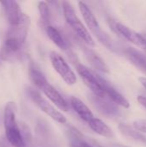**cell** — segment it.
<instances>
[{
  "instance_id": "1",
  "label": "cell",
  "mask_w": 146,
  "mask_h": 147,
  "mask_svg": "<svg viewBox=\"0 0 146 147\" xmlns=\"http://www.w3.org/2000/svg\"><path fill=\"white\" fill-rule=\"evenodd\" d=\"M3 123L6 140L13 147H26L22 136L21 129L15 120V104L9 102L5 105L3 113Z\"/></svg>"
},
{
  "instance_id": "2",
  "label": "cell",
  "mask_w": 146,
  "mask_h": 147,
  "mask_svg": "<svg viewBox=\"0 0 146 147\" xmlns=\"http://www.w3.org/2000/svg\"><path fill=\"white\" fill-rule=\"evenodd\" d=\"M78 6H79L80 12H81L84 21H85L87 26L89 27V28L90 29V31L92 32V34L108 50H110L112 52H116L117 47H116L114 40L105 31H103L101 28L95 15L93 14L91 9L89 8V6L83 2H79Z\"/></svg>"
},
{
  "instance_id": "3",
  "label": "cell",
  "mask_w": 146,
  "mask_h": 147,
  "mask_svg": "<svg viewBox=\"0 0 146 147\" xmlns=\"http://www.w3.org/2000/svg\"><path fill=\"white\" fill-rule=\"evenodd\" d=\"M62 7L66 22L71 28L74 33L78 36V38L82 40V42L89 46H95V41L92 36L77 16L72 4L70 2L64 1L62 3Z\"/></svg>"
},
{
  "instance_id": "4",
  "label": "cell",
  "mask_w": 146,
  "mask_h": 147,
  "mask_svg": "<svg viewBox=\"0 0 146 147\" xmlns=\"http://www.w3.org/2000/svg\"><path fill=\"white\" fill-rule=\"evenodd\" d=\"M27 92L30 99L40 109V110L50 116L52 120L61 124H65L66 122V118L65 117V115L58 111L51 103H49L37 90L29 87L28 88Z\"/></svg>"
},
{
  "instance_id": "5",
  "label": "cell",
  "mask_w": 146,
  "mask_h": 147,
  "mask_svg": "<svg viewBox=\"0 0 146 147\" xmlns=\"http://www.w3.org/2000/svg\"><path fill=\"white\" fill-rule=\"evenodd\" d=\"M35 140L38 147H60L55 133L52 127L42 120L38 121L36 123Z\"/></svg>"
},
{
  "instance_id": "6",
  "label": "cell",
  "mask_w": 146,
  "mask_h": 147,
  "mask_svg": "<svg viewBox=\"0 0 146 147\" xmlns=\"http://www.w3.org/2000/svg\"><path fill=\"white\" fill-rule=\"evenodd\" d=\"M50 59L54 70L59 74V76L67 84L73 85L77 83L76 74L62 56L56 52H52L50 54Z\"/></svg>"
},
{
  "instance_id": "7",
  "label": "cell",
  "mask_w": 146,
  "mask_h": 147,
  "mask_svg": "<svg viewBox=\"0 0 146 147\" xmlns=\"http://www.w3.org/2000/svg\"><path fill=\"white\" fill-rule=\"evenodd\" d=\"M37 88L42 90V92L46 95V96L52 102L54 103L60 110H63L65 112H67L69 110V106L65 98L60 95V93L52 86L51 85L46 77H44L42 79H40L37 84H34Z\"/></svg>"
},
{
  "instance_id": "8",
  "label": "cell",
  "mask_w": 146,
  "mask_h": 147,
  "mask_svg": "<svg viewBox=\"0 0 146 147\" xmlns=\"http://www.w3.org/2000/svg\"><path fill=\"white\" fill-rule=\"evenodd\" d=\"M76 66H77V72H78L80 78H82V80L83 81L85 85L92 91L93 95L99 96V97L106 96L105 93L96 78V73L80 63L77 64Z\"/></svg>"
},
{
  "instance_id": "9",
  "label": "cell",
  "mask_w": 146,
  "mask_h": 147,
  "mask_svg": "<svg viewBox=\"0 0 146 147\" xmlns=\"http://www.w3.org/2000/svg\"><path fill=\"white\" fill-rule=\"evenodd\" d=\"M89 101L91 102L92 105L102 115L108 116V117H116L120 115V111L114 102H113L110 99L107 100L106 96L99 97L95 95H90L89 96Z\"/></svg>"
},
{
  "instance_id": "10",
  "label": "cell",
  "mask_w": 146,
  "mask_h": 147,
  "mask_svg": "<svg viewBox=\"0 0 146 147\" xmlns=\"http://www.w3.org/2000/svg\"><path fill=\"white\" fill-rule=\"evenodd\" d=\"M0 3L3 5L4 14L10 26L17 25L28 17L26 14H24L22 11L19 4L15 1H12V0L0 1Z\"/></svg>"
},
{
  "instance_id": "11",
  "label": "cell",
  "mask_w": 146,
  "mask_h": 147,
  "mask_svg": "<svg viewBox=\"0 0 146 147\" xmlns=\"http://www.w3.org/2000/svg\"><path fill=\"white\" fill-rule=\"evenodd\" d=\"M96 78L105 93V96H108V98L114 102L116 105L121 106L125 109H128L130 107V103L129 102L126 100V98L125 96H123L117 90H115V88H114L106 79H104L102 77H101L100 75L96 74Z\"/></svg>"
},
{
  "instance_id": "12",
  "label": "cell",
  "mask_w": 146,
  "mask_h": 147,
  "mask_svg": "<svg viewBox=\"0 0 146 147\" xmlns=\"http://www.w3.org/2000/svg\"><path fill=\"white\" fill-rule=\"evenodd\" d=\"M109 24H110V27L112 28V29L116 34H118L120 36L123 37L124 39H126V40H128L132 43H134L135 45L138 44L139 34L130 29L126 25H124L120 22L113 21V20L109 21Z\"/></svg>"
},
{
  "instance_id": "13",
  "label": "cell",
  "mask_w": 146,
  "mask_h": 147,
  "mask_svg": "<svg viewBox=\"0 0 146 147\" xmlns=\"http://www.w3.org/2000/svg\"><path fill=\"white\" fill-rule=\"evenodd\" d=\"M81 47H82L83 52L85 54L87 60L95 69H96L97 71H100L102 72H104V73L108 72V67L106 65L105 61L94 50L85 47L83 44H81Z\"/></svg>"
},
{
  "instance_id": "14",
  "label": "cell",
  "mask_w": 146,
  "mask_h": 147,
  "mask_svg": "<svg viewBox=\"0 0 146 147\" xmlns=\"http://www.w3.org/2000/svg\"><path fill=\"white\" fill-rule=\"evenodd\" d=\"M71 105L74 111L77 114V115L85 122H89L90 120L94 118V115L91 110L88 108V106L83 103L80 99L72 96L71 98Z\"/></svg>"
},
{
  "instance_id": "15",
  "label": "cell",
  "mask_w": 146,
  "mask_h": 147,
  "mask_svg": "<svg viewBox=\"0 0 146 147\" xmlns=\"http://www.w3.org/2000/svg\"><path fill=\"white\" fill-rule=\"evenodd\" d=\"M70 147H95L84 140L83 135L75 127H70L67 131Z\"/></svg>"
},
{
  "instance_id": "16",
  "label": "cell",
  "mask_w": 146,
  "mask_h": 147,
  "mask_svg": "<svg viewBox=\"0 0 146 147\" xmlns=\"http://www.w3.org/2000/svg\"><path fill=\"white\" fill-rule=\"evenodd\" d=\"M118 128L120 132L126 138H129L133 141H137L146 145V136H145L141 132H139L136 128H133L131 126L126 125L125 123H120L118 126Z\"/></svg>"
},
{
  "instance_id": "17",
  "label": "cell",
  "mask_w": 146,
  "mask_h": 147,
  "mask_svg": "<svg viewBox=\"0 0 146 147\" xmlns=\"http://www.w3.org/2000/svg\"><path fill=\"white\" fill-rule=\"evenodd\" d=\"M89 127L97 134L105 137V138H113L114 137V133L112 129L106 124L104 123L102 120L97 119V118H93L88 122Z\"/></svg>"
},
{
  "instance_id": "18",
  "label": "cell",
  "mask_w": 146,
  "mask_h": 147,
  "mask_svg": "<svg viewBox=\"0 0 146 147\" xmlns=\"http://www.w3.org/2000/svg\"><path fill=\"white\" fill-rule=\"evenodd\" d=\"M46 34L49 37V39L59 48H60L61 50H64V51H66L68 49V44H67L66 40L64 39L61 33L56 28L50 25L46 28Z\"/></svg>"
},
{
  "instance_id": "19",
  "label": "cell",
  "mask_w": 146,
  "mask_h": 147,
  "mask_svg": "<svg viewBox=\"0 0 146 147\" xmlns=\"http://www.w3.org/2000/svg\"><path fill=\"white\" fill-rule=\"evenodd\" d=\"M126 54L129 59L137 67L146 71V55L133 47H129L126 50Z\"/></svg>"
},
{
  "instance_id": "20",
  "label": "cell",
  "mask_w": 146,
  "mask_h": 147,
  "mask_svg": "<svg viewBox=\"0 0 146 147\" xmlns=\"http://www.w3.org/2000/svg\"><path fill=\"white\" fill-rule=\"evenodd\" d=\"M39 13H40V23L41 27L46 28L50 26V10L47 3L40 2L38 4Z\"/></svg>"
},
{
  "instance_id": "21",
  "label": "cell",
  "mask_w": 146,
  "mask_h": 147,
  "mask_svg": "<svg viewBox=\"0 0 146 147\" xmlns=\"http://www.w3.org/2000/svg\"><path fill=\"white\" fill-rule=\"evenodd\" d=\"M134 127L141 133L146 134V120H139L134 121Z\"/></svg>"
},
{
  "instance_id": "22",
  "label": "cell",
  "mask_w": 146,
  "mask_h": 147,
  "mask_svg": "<svg viewBox=\"0 0 146 147\" xmlns=\"http://www.w3.org/2000/svg\"><path fill=\"white\" fill-rule=\"evenodd\" d=\"M137 46L140 47L146 53V39L141 34H139V41H138Z\"/></svg>"
},
{
  "instance_id": "23",
  "label": "cell",
  "mask_w": 146,
  "mask_h": 147,
  "mask_svg": "<svg viewBox=\"0 0 146 147\" xmlns=\"http://www.w3.org/2000/svg\"><path fill=\"white\" fill-rule=\"evenodd\" d=\"M138 102L146 109V96H138Z\"/></svg>"
},
{
  "instance_id": "24",
  "label": "cell",
  "mask_w": 146,
  "mask_h": 147,
  "mask_svg": "<svg viewBox=\"0 0 146 147\" xmlns=\"http://www.w3.org/2000/svg\"><path fill=\"white\" fill-rule=\"evenodd\" d=\"M139 80L140 84L143 85V87L146 90V78H139Z\"/></svg>"
},
{
  "instance_id": "25",
  "label": "cell",
  "mask_w": 146,
  "mask_h": 147,
  "mask_svg": "<svg viewBox=\"0 0 146 147\" xmlns=\"http://www.w3.org/2000/svg\"><path fill=\"white\" fill-rule=\"evenodd\" d=\"M108 147H129L124 145H120V144H110Z\"/></svg>"
}]
</instances>
